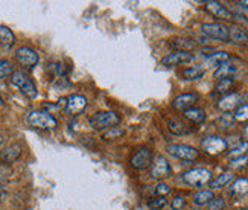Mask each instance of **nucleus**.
I'll return each instance as SVG.
<instances>
[{"instance_id":"1","label":"nucleus","mask_w":248,"mask_h":210,"mask_svg":"<svg viewBox=\"0 0 248 210\" xmlns=\"http://www.w3.org/2000/svg\"><path fill=\"white\" fill-rule=\"evenodd\" d=\"M28 124L31 127H34L37 129H55L58 127L57 119L53 117L50 113L43 112V110H37V112H32L28 116Z\"/></svg>"},{"instance_id":"2","label":"nucleus","mask_w":248,"mask_h":210,"mask_svg":"<svg viewBox=\"0 0 248 210\" xmlns=\"http://www.w3.org/2000/svg\"><path fill=\"white\" fill-rule=\"evenodd\" d=\"M119 116L114 112H99L90 117V125L94 129H110L119 124Z\"/></svg>"},{"instance_id":"3","label":"nucleus","mask_w":248,"mask_h":210,"mask_svg":"<svg viewBox=\"0 0 248 210\" xmlns=\"http://www.w3.org/2000/svg\"><path fill=\"white\" fill-rule=\"evenodd\" d=\"M11 82L16 87H18L21 92H23L28 97H35L37 96V87L32 82V80L23 72H16L11 75Z\"/></svg>"},{"instance_id":"4","label":"nucleus","mask_w":248,"mask_h":210,"mask_svg":"<svg viewBox=\"0 0 248 210\" xmlns=\"http://www.w3.org/2000/svg\"><path fill=\"white\" fill-rule=\"evenodd\" d=\"M183 180L190 186H204L212 181V174L207 169L197 168V169L187 171L185 175H183Z\"/></svg>"},{"instance_id":"5","label":"nucleus","mask_w":248,"mask_h":210,"mask_svg":"<svg viewBox=\"0 0 248 210\" xmlns=\"http://www.w3.org/2000/svg\"><path fill=\"white\" fill-rule=\"evenodd\" d=\"M168 152L172 157L180 159V160H186V162H192V160L198 159V151L189 145H178V143H175V145H169Z\"/></svg>"},{"instance_id":"6","label":"nucleus","mask_w":248,"mask_h":210,"mask_svg":"<svg viewBox=\"0 0 248 210\" xmlns=\"http://www.w3.org/2000/svg\"><path fill=\"white\" fill-rule=\"evenodd\" d=\"M202 34L219 41H229V28L219 23H204L201 26Z\"/></svg>"},{"instance_id":"7","label":"nucleus","mask_w":248,"mask_h":210,"mask_svg":"<svg viewBox=\"0 0 248 210\" xmlns=\"http://www.w3.org/2000/svg\"><path fill=\"white\" fill-rule=\"evenodd\" d=\"M16 58L17 61L23 65V67H34V65H37L38 63V53L31 49L28 46H21L16 50Z\"/></svg>"},{"instance_id":"8","label":"nucleus","mask_w":248,"mask_h":210,"mask_svg":"<svg viewBox=\"0 0 248 210\" xmlns=\"http://www.w3.org/2000/svg\"><path fill=\"white\" fill-rule=\"evenodd\" d=\"M170 164L163 156H157L153 162V168H151V177L157 180L166 178L170 175Z\"/></svg>"},{"instance_id":"9","label":"nucleus","mask_w":248,"mask_h":210,"mask_svg":"<svg viewBox=\"0 0 248 210\" xmlns=\"http://www.w3.org/2000/svg\"><path fill=\"white\" fill-rule=\"evenodd\" d=\"M202 149L207 154L217 156V154H221L227 149V142L221 137H218V136H210V137H206L202 140Z\"/></svg>"},{"instance_id":"10","label":"nucleus","mask_w":248,"mask_h":210,"mask_svg":"<svg viewBox=\"0 0 248 210\" xmlns=\"http://www.w3.org/2000/svg\"><path fill=\"white\" fill-rule=\"evenodd\" d=\"M87 108V99L81 95H70L66 99V112L72 116L81 114Z\"/></svg>"},{"instance_id":"11","label":"nucleus","mask_w":248,"mask_h":210,"mask_svg":"<svg viewBox=\"0 0 248 210\" xmlns=\"http://www.w3.org/2000/svg\"><path fill=\"white\" fill-rule=\"evenodd\" d=\"M198 101V95L197 93H186V95H180L177 96L174 101H172V107L180 112H186V110L192 108Z\"/></svg>"},{"instance_id":"12","label":"nucleus","mask_w":248,"mask_h":210,"mask_svg":"<svg viewBox=\"0 0 248 210\" xmlns=\"http://www.w3.org/2000/svg\"><path fill=\"white\" fill-rule=\"evenodd\" d=\"M241 101H242V97L238 93L225 95L218 101V108L222 110V112H232V110L238 108L241 105Z\"/></svg>"},{"instance_id":"13","label":"nucleus","mask_w":248,"mask_h":210,"mask_svg":"<svg viewBox=\"0 0 248 210\" xmlns=\"http://www.w3.org/2000/svg\"><path fill=\"white\" fill-rule=\"evenodd\" d=\"M151 157H153V156H151V151L148 148L139 149L131 159V166L134 169H145L146 166H149Z\"/></svg>"},{"instance_id":"14","label":"nucleus","mask_w":248,"mask_h":210,"mask_svg":"<svg viewBox=\"0 0 248 210\" xmlns=\"http://www.w3.org/2000/svg\"><path fill=\"white\" fill-rule=\"evenodd\" d=\"M206 9L209 11L210 14H213L215 17H218V18H222V20H232L233 18L232 11L227 9L219 2H213V0H210V2L206 3Z\"/></svg>"},{"instance_id":"15","label":"nucleus","mask_w":248,"mask_h":210,"mask_svg":"<svg viewBox=\"0 0 248 210\" xmlns=\"http://www.w3.org/2000/svg\"><path fill=\"white\" fill-rule=\"evenodd\" d=\"M193 58V55L190 52H172L169 55H166V57L161 60V63H163L165 65H178V64H183V63H187Z\"/></svg>"},{"instance_id":"16","label":"nucleus","mask_w":248,"mask_h":210,"mask_svg":"<svg viewBox=\"0 0 248 210\" xmlns=\"http://www.w3.org/2000/svg\"><path fill=\"white\" fill-rule=\"evenodd\" d=\"M230 60V55L227 52H215L212 55H209V57L206 58V65L207 67H219V65L225 64V63H229Z\"/></svg>"},{"instance_id":"17","label":"nucleus","mask_w":248,"mask_h":210,"mask_svg":"<svg viewBox=\"0 0 248 210\" xmlns=\"http://www.w3.org/2000/svg\"><path fill=\"white\" fill-rule=\"evenodd\" d=\"M20 154H21L20 145L14 143V145H9V146L3 148V151L0 152V159H2L5 163H13L20 157Z\"/></svg>"},{"instance_id":"18","label":"nucleus","mask_w":248,"mask_h":210,"mask_svg":"<svg viewBox=\"0 0 248 210\" xmlns=\"http://www.w3.org/2000/svg\"><path fill=\"white\" fill-rule=\"evenodd\" d=\"M229 40L236 43V44H242V46H248V35L239 28H229Z\"/></svg>"},{"instance_id":"19","label":"nucleus","mask_w":248,"mask_h":210,"mask_svg":"<svg viewBox=\"0 0 248 210\" xmlns=\"http://www.w3.org/2000/svg\"><path fill=\"white\" fill-rule=\"evenodd\" d=\"M14 43H16L14 32L11 31L8 26L0 25V44L5 48H11V46H14Z\"/></svg>"},{"instance_id":"20","label":"nucleus","mask_w":248,"mask_h":210,"mask_svg":"<svg viewBox=\"0 0 248 210\" xmlns=\"http://www.w3.org/2000/svg\"><path fill=\"white\" fill-rule=\"evenodd\" d=\"M170 46L175 48L180 52H190L197 48V44H195V41H192L189 38H175V40H172Z\"/></svg>"},{"instance_id":"21","label":"nucleus","mask_w":248,"mask_h":210,"mask_svg":"<svg viewBox=\"0 0 248 210\" xmlns=\"http://www.w3.org/2000/svg\"><path fill=\"white\" fill-rule=\"evenodd\" d=\"M236 72V65L234 64H230V63H225L222 65L215 70V78L218 80H222V78H232V75Z\"/></svg>"},{"instance_id":"22","label":"nucleus","mask_w":248,"mask_h":210,"mask_svg":"<svg viewBox=\"0 0 248 210\" xmlns=\"http://www.w3.org/2000/svg\"><path fill=\"white\" fill-rule=\"evenodd\" d=\"M185 116L189 120H192V122H195V124H200V122H202L204 119H206V113H204V110L197 108V107H192V108L186 110Z\"/></svg>"},{"instance_id":"23","label":"nucleus","mask_w":248,"mask_h":210,"mask_svg":"<svg viewBox=\"0 0 248 210\" xmlns=\"http://www.w3.org/2000/svg\"><path fill=\"white\" fill-rule=\"evenodd\" d=\"M232 180H233V174L232 172H224L219 177H217L215 180L210 181V187H212V189H221V187L227 186Z\"/></svg>"},{"instance_id":"24","label":"nucleus","mask_w":248,"mask_h":210,"mask_svg":"<svg viewBox=\"0 0 248 210\" xmlns=\"http://www.w3.org/2000/svg\"><path fill=\"white\" fill-rule=\"evenodd\" d=\"M204 75V69L200 67V65H195V67H189V69H185L181 72V76L183 80L186 81H193V80H198Z\"/></svg>"},{"instance_id":"25","label":"nucleus","mask_w":248,"mask_h":210,"mask_svg":"<svg viewBox=\"0 0 248 210\" xmlns=\"http://www.w3.org/2000/svg\"><path fill=\"white\" fill-rule=\"evenodd\" d=\"M213 198H215V195L212 191H200L193 195V203L197 206H206L213 200Z\"/></svg>"},{"instance_id":"26","label":"nucleus","mask_w":248,"mask_h":210,"mask_svg":"<svg viewBox=\"0 0 248 210\" xmlns=\"http://www.w3.org/2000/svg\"><path fill=\"white\" fill-rule=\"evenodd\" d=\"M232 192L236 194V195L248 194V180L247 178H238L232 184Z\"/></svg>"},{"instance_id":"27","label":"nucleus","mask_w":248,"mask_h":210,"mask_svg":"<svg viewBox=\"0 0 248 210\" xmlns=\"http://www.w3.org/2000/svg\"><path fill=\"white\" fill-rule=\"evenodd\" d=\"M169 131L172 132V134H186V132H189V128H186V125L180 122V120H170L169 122Z\"/></svg>"},{"instance_id":"28","label":"nucleus","mask_w":248,"mask_h":210,"mask_svg":"<svg viewBox=\"0 0 248 210\" xmlns=\"http://www.w3.org/2000/svg\"><path fill=\"white\" fill-rule=\"evenodd\" d=\"M13 73H14V69H13V65H11V63L0 58V80L11 78Z\"/></svg>"},{"instance_id":"29","label":"nucleus","mask_w":248,"mask_h":210,"mask_svg":"<svg viewBox=\"0 0 248 210\" xmlns=\"http://www.w3.org/2000/svg\"><path fill=\"white\" fill-rule=\"evenodd\" d=\"M234 119L238 120V122H245V120H248V104H242L236 108Z\"/></svg>"},{"instance_id":"30","label":"nucleus","mask_w":248,"mask_h":210,"mask_svg":"<svg viewBox=\"0 0 248 210\" xmlns=\"http://www.w3.org/2000/svg\"><path fill=\"white\" fill-rule=\"evenodd\" d=\"M166 204H168V201H166L165 196H155V198H151V200L148 201L149 209H153V210H160V209H163Z\"/></svg>"},{"instance_id":"31","label":"nucleus","mask_w":248,"mask_h":210,"mask_svg":"<svg viewBox=\"0 0 248 210\" xmlns=\"http://www.w3.org/2000/svg\"><path fill=\"white\" fill-rule=\"evenodd\" d=\"M122 134H124V129L117 128V127H113V128L107 129V131L104 132L102 139H104V140H113V139H117V137L122 136Z\"/></svg>"},{"instance_id":"32","label":"nucleus","mask_w":248,"mask_h":210,"mask_svg":"<svg viewBox=\"0 0 248 210\" xmlns=\"http://www.w3.org/2000/svg\"><path fill=\"white\" fill-rule=\"evenodd\" d=\"M232 85H233V78H222V80H219V82L217 85V90L219 93H227L232 88Z\"/></svg>"},{"instance_id":"33","label":"nucleus","mask_w":248,"mask_h":210,"mask_svg":"<svg viewBox=\"0 0 248 210\" xmlns=\"http://www.w3.org/2000/svg\"><path fill=\"white\" fill-rule=\"evenodd\" d=\"M209 210H222L225 207V203L222 198H213V200L207 204Z\"/></svg>"},{"instance_id":"34","label":"nucleus","mask_w":248,"mask_h":210,"mask_svg":"<svg viewBox=\"0 0 248 210\" xmlns=\"http://www.w3.org/2000/svg\"><path fill=\"white\" fill-rule=\"evenodd\" d=\"M248 149V143H241L239 146H234L232 151H230V156L233 157H242L244 156V152Z\"/></svg>"},{"instance_id":"35","label":"nucleus","mask_w":248,"mask_h":210,"mask_svg":"<svg viewBox=\"0 0 248 210\" xmlns=\"http://www.w3.org/2000/svg\"><path fill=\"white\" fill-rule=\"evenodd\" d=\"M169 192H170V187L165 183H158L155 186V195L157 196H166Z\"/></svg>"},{"instance_id":"36","label":"nucleus","mask_w":248,"mask_h":210,"mask_svg":"<svg viewBox=\"0 0 248 210\" xmlns=\"http://www.w3.org/2000/svg\"><path fill=\"white\" fill-rule=\"evenodd\" d=\"M185 206H186V201H185V198H183V196H175L174 200L170 201V207L174 210H181Z\"/></svg>"},{"instance_id":"37","label":"nucleus","mask_w":248,"mask_h":210,"mask_svg":"<svg viewBox=\"0 0 248 210\" xmlns=\"http://www.w3.org/2000/svg\"><path fill=\"white\" fill-rule=\"evenodd\" d=\"M248 163V156H242V157H238V159H233L230 166L232 168H241V166H245Z\"/></svg>"},{"instance_id":"38","label":"nucleus","mask_w":248,"mask_h":210,"mask_svg":"<svg viewBox=\"0 0 248 210\" xmlns=\"http://www.w3.org/2000/svg\"><path fill=\"white\" fill-rule=\"evenodd\" d=\"M245 136H247V137H248V125H247V127H245Z\"/></svg>"},{"instance_id":"39","label":"nucleus","mask_w":248,"mask_h":210,"mask_svg":"<svg viewBox=\"0 0 248 210\" xmlns=\"http://www.w3.org/2000/svg\"><path fill=\"white\" fill-rule=\"evenodd\" d=\"M2 104H3V101H2V97H0V107H2Z\"/></svg>"},{"instance_id":"40","label":"nucleus","mask_w":248,"mask_h":210,"mask_svg":"<svg viewBox=\"0 0 248 210\" xmlns=\"http://www.w3.org/2000/svg\"><path fill=\"white\" fill-rule=\"evenodd\" d=\"M0 145H2V136H0Z\"/></svg>"},{"instance_id":"41","label":"nucleus","mask_w":248,"mask_h":210,"mask_svg":"<svg viewBox=\"0 0 248 210\" xmlns=\"http://www.w3.org/2000/svg\"><path fill=\"white\" fill-rule=\"evenodd\" d=\"M247 210H248V209H247Z\"/></svg>"}]
</instances>
